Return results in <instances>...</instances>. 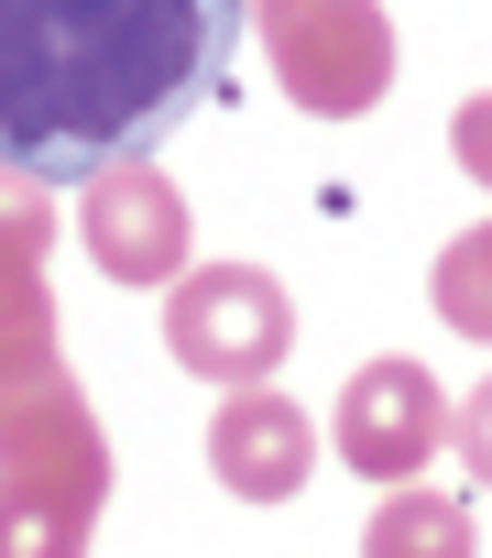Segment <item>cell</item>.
I'll return each instance as SVG.
<instances>
[{"instance_id": "1", "label": "cell", "mask_w": 492, "mask_h": 558, "mask_svg": "<svg viewBox=\"0 0 492 558\" xmlns=\"http://www.w3.org/2000/svg\"><path fill=\"white\" fill-rule=\"evenodd\" d=\"M253 34V0H0V175L99 186L153 165Z\"/></svg>"}, {"instance_id": "2", "label": "cell", "mask_w": 492, "mask_h": 558, "mask_svg": "<svg viewBox=\"0 0 492 558\" xmlns=\"http://www.w3.org/2000/svg\"><path fill=\"white\" fill-rule=\"evenodd\" d=\"M99 482H110V449L66 362L0 373V558H88Z\"/></svg>"}, {"instance_id": "3", "label": "cell", "mask_w": 492, "mask_h": 558, "mask_svg": "<svg viewBox=\"0 0 492 558\" xmlns=\"http://www.w3.org/2000/svg\"><path fill=\"white\" fill-rule=\"evenodd\" d=\"M253 34L274 56V88L307 121H361L394 88V23H383V0H253Z\"/></svg>"}, {"instance_id": "4", "label": "cell", "mask_w": 492, "mask_h": 558, "mask_svg": "<svg viewBox=\"0 0 492 558\" xmlns=\"http://www.w3.org/2000/svg\"><path fill=\"white\" fill-rule=\"evenodd\" d=\"M164 351L197 373V384H263L285 351H296V307L263 263H186L164 286Z\"/></svg>"}, {"instance_id": "5", "label": "cell", "mask_w": 492, "mask_h": 558, "mask_svg": "<svg viewBox=\"0 0 492 558\" xmlns=\"http://www.w3.org/2000/svg\"><path fill=\"white\" fill-rule=\"evenodd\" d=\"M329 438H340V460L361 471V482H416L438 449H448V395H438V373L427 362H405V351H383V362H361L350 373V395H340V416H329Z\"/></svg>"}, {"instance_id": "6", "label": "cell", "mask_w": 492, "mask_h": 558, "mask_svg": "<svg viewBox=\"0 0 492 558\" xmlns=\"http://www.w3.org/2000/svg\"><path fill=\"white\" fill-rule=\"evenodd\" d=\"M208 471H219V493H241V504H285V493H307V471H318L307 405L274 395V384L219 395V416H208Z\"/></svg>"}, {"instance_id": "7", "label": "cell", "mask_w": 492, "mask_h": 558, "mask_svg": "<svg viewBox=\"0 0 492 558\" xmlns=\"http://www.w3.org/2000/svg\"><path fill=\"white\" fill-rule=\"evenodd\" d=\"M77 230H88V263L110 274V286H175V274H186V197L153 165L99 175L88 208H77Z\"/></svg>"}, {"instance_id": "8", "label": "cell", "mask_w": 492, "mask_h": 558, "mask_svg": "<svg viewBox=\"0 0 492 558\" xmlns=\"http://www.w3.org/2000/svg\"><path fill=\"white\" fill-rule=\"evenodd\" d=\"M56 362V296H45V186L0 175V373Z\"/></svg>"}, {"instance_id": "9", "label": "cell", "mask_w": 492, "mask_h": 558, "mask_svg": "<svg viewBox=\"0 0 492 558\" xmlns=\"http://www.w3.org/2000/svg\"><path fill=\"white\" fill-rule=\"evenodd\" d=\"M361 558H481L470 547V504L459 493H383V514L361 525Z\"/></svg>"}, {"instance_id": "10", "label": "cell", "mask_w": 492, "mask_h": 558, "mask_svg": "<svg viewBox=\"0 0 492 558\" xmlns=\"http://www.w3.org/2000/svg\"><path fill=\"white\" fill-rule=\"evenodd\" d=\"M438 318H448L459 340H492V219L438 252Z\"/></svg>"}, {"instance_id": "11", "label": "cell", "mask_w": 492, "mask_h": 558, "mask_svg": "<svg viewBox=\"0 0 492 558\" xmlns=\"http://www.w3.org/2000/svg\"><path fill=\"white\" fill-rule=\"evenodd\" d=\"M448 154H459L470 186H492V88H470V99L448 110Z\"/></svg>"}, {"instance_id": "12", "label": "cell", "mask_w": 492, "mask_h": 558, "mask_svg": "<svg viewBox=\"0 0 492 558\" xmlns=\"http://www.w3.org/2000/svg\"><path fill=\"white\" fill-rule=\"evenodd\" d=\"M448 449L470 460V482H492V373L470 384V405H448Z\"/></svg>"}]
</instances>
